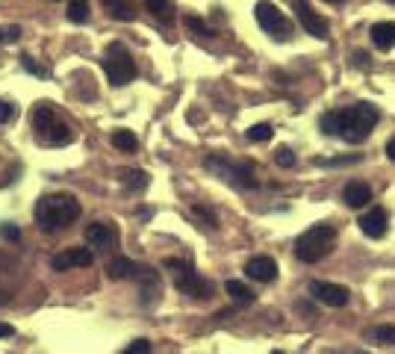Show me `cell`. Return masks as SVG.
I'll use <instances>...</instances> for the list:
<instances>
[{
  "label": "cell",
  "instance_id": "7a4b0ae2",
  "mask_svg": "<svg viewBox=\"0 0 395 354\" xmlns=\"http://www.w3.org/2000/svg\"><path fill=\"white\" fill-rule=\"evenodd\" d=\"M80 213H83L80 201H77L74 195H68V192L45 195V198L38 201V204H36V210H33L36 225L42 227L45 233H56V230L68 227L71 222L80 219Z\"/></svg>",
  "mask_w": 395,
  "mask_h": 354
},
{
  "label": "cell",
  "instance_id": "7c38bea8",
  "mask_svg": "<svg viewBox=\"0 0 395 354\" xmlns=\"http://www.w3.org/2000/svg\"><path fill=\"white\" fill-rule=\"evenodd\" d=\"M295 15H298L301 27H304L310 36H315V38H328V33H330L328 21H325V18L307 4V0H295Z\"/></svg>",
  "mask_w": 395,
  "mask_h": 354
},
{
  "label": "cell",
  "instance_id": "9c48e42d",
  "mask_svg": "<svg viewBox=\"0 0 395 354\" xmlns=\"http://www.w3.org/2000/svg\"><path fill=\"white\" fill-rule=\"evenodd\" d=\"M94 263V251L92 248H65L50 257L53 272H68V269H86Z\"/></svg>",
  "mask_w": 395,
  "mask_h": 354
},
{
  "label": "cell",
  "instance_id": "e575fe53",
  "mask_svg": "<svg viewBox=\"0 0 395 354\" xmlns=\"http://www.w3.org/2000/svg\"><path fill=\"white\" fill-rule=\"evenodd\" d=\"M386 156L395 163V139H389V142H386Z\"/></svg>",
  "mask_w": 395,
  "mask_h": 354
},
{
  "label": "cell",
  "instance_id": "74e56055",
  "mask_svg": "<svg viewBox=\"0 0 395 354\" xmlns=\"http://www.w3.org/2000/svg\"><path fill=\"white\" fill-rule=\"evenodd\" d=\"M386 4H395V0H386Z\"/></svg>",
  "mask_w": 395,
  "mask_h": 354
},
{
  "label": "cell",
  "instance_id": "7402d4cb",
  "mask_svg": "<svg viewBox=\"0 0 395 354\" xmlns=\"http://www.w3.org/2000/svg\"><path fill=\"white\" fill-rule=\"evenodd\" d=\"M68 21L71 24H86L89 21V0H68Z\"/></svg>",
  "mask_w": 395,
  "mask_h": 354
},
{
  "label": "cell",
  "instance_id": "5bb4252c",
  "mask_svg": "<svg viewBox=\"0 0 395 354\" xmlns=\"http://www.w3.org/2000/svg\"><path fill=\"white\" fill-rule=\"evenodd\" d=\"M386 225H389V219H386L384 207H372L369 213L360 215V222H357V227L363 230V236H369V240H381V236L386 233Z\"/></svg>",
  "mask_w": 395,
  "mask_h": 354
},
{
  "label": "cell",
  "instance_id": "836d02e7",
  "mask_svg": "<svg viewBox=\"0 0 395 354\" xmlns=\"http://www.w3.org/2000/svg\"><path fill=\"white\" fill-rule=\"evenodd\" d=\"M12 333H15V328H12V325L0 322V340H4V337H12Z\"/></svg>",
  "mask_w": 395,
  "mask_h": 354
},
{
  "label": "cell",
  "instance_id": "484cf974",
  "mask_svg": "<svg viewBox=\"0 0 395 354\" xmlns=\"http://www.w3.org/2000/svg\"><path fill=\"white\" fill-rule=\"evenodd\" d=\"M271 136H274V127L266 124V122H263V124H254V127L248 130V139H251V142H269Z\"/></svg>",
  "mask_w": 395,
  "mask_h": 354
},
{
  "label": "cell",
  "instance_id": "d590c367",
  "mask_svg": "<svg viewBox=\"0 0 395 354\" xmlns=\"http://www.w3.org/2000/svg\"><path fill=\"white\" fill-rule=\"evenodd\" d=\"M325 4H333V6H337V4H342V0H325Z\"/></svg>",
  "mask_w": 395,
  "mask_h": 354
},
{
  "label": "cell",
  "instance_id": "cb8c5ba5",
  "mask_svg": "<svg viewBox=\"0 0 395 354\" xmlns=\"http://www.w3.org/2000/svg\"><path fill=\"white\" fill-rule=\"evenodd\" d=\"M372 340L381 345H395V325H378L372 328Z\"/></svg>",
  "mask_w": 395,
  "mask_h": 354
},
{
  "label": "cell",
  "instance_id": "ba28073f",
  "mask_svg": "<svg viewBox=\"0 0 395 354\" xmlns=\"http://www.w3.org/2000/svg\"><path fill=\"white\" fill-rule=\"evenodd\" d=\"M254 15H256V24H260L269 36H274V38L292 36V21L286 18V12H281V6L269 4V0H260V4L254 6Z\"/></svg>",
  "mask_w": 395,
  "mask_h": 354
},
{
  "label": "cell",
  "instance_id": "6da1fadb",
  "mask_svg": "<svg viewBox=\"0 0 395 354\" xmlns=\"http://www.w3.org/2000/svg\"><path fill=\"white\" fill-rule=\"evenodd\" d=\"M381 112L372 104H354V107H342V109H330L322 115V130L328 136H340V139L360 145L363 139H369V133L378 124Z\"/></svg>",
  "mask_w": 395,
  "mask_h": 354
},
{
  "label": "cell",
  "instance_id": "5b68a950",
  "mask_svg": "<svg viewBox=\"0 0 395 354\" xmlns=\"http://www.w3.org/2000/svg\"><path fill=\"white\" fill-rule=\"evenodd\" d=\"M163 269H168L171 272V281H174V286L180 289L183 295H189V299H210L212 295V284L207 281V278H201V274L195 272V266L192 263H186V260H177V257H168V260H163Z\"/></svg>",
  "mask_w": 395,
  "mask_h": 354
},
{
  "label": "cell",
  "instance_id": "f1b7e54d",
  "mask_svg": "<svg viewBox=\"0 0 395 354\" xmlns=\"http://www.w3.org/2000/svg\"><path fill=\"white\" fill-rule=\"evenodd\" d=\"M192 215H195V219H204V227H207V230H215V213H212V210H207V207L198 204V207H192Z\"/></svg>",
  "mask_w": 395,
  "mask_h": 354
},
{
  "label": "cell",
  "instance_id": "e0dca14e",
  "mask_svg": "<svg viewBox=\"0 0 395 354\" xmlns=\"http://www.w3.org/2000/svg\"><path fill=\"white\" fill-rule=\"evenodd\" d=\"M369 36H372V45L378 48V50H392L395 48V21H378V24H372Z\"/></svg>",
  "mask_w": 395,
  "mask_h": 354
},
{
  "label": "cell",
  "instance_id": "603a6c76",
  "mask_svg": "<svg viewBox=\"0 0 395 354\" xmlns=\"http://www.w3.org/2000/svg\"><path fill=\"white\" fill-rule=\"evenodd\" d=\"M112 145H115L118 151H124V154H133L136 148H139V139H136L133 130H115V133H112Z\"/></svg>",
  "mask_w": 395,
  "mask_h": 354
},
{
  "label": "cell",
  "instance_id": "4fadbf2b",
  "mask_svg": "<svg viewBox=\"0 0 395 354\" xmlns=\"http://www.w3.org/2000/svg\"><path fill=\"white\" fill-rule=\"evenodd\" d=\"M148 269H151V266H142V263H136V260H127V257H115V260H109V266H107V274H109L112 281H139Z\"/></svg>",
  "mask_w": 395,
  "mask_h": 354
},
{
  "label": "cell",
  "instance_id": "ac0fdd59",
  "mask_svg": "<svg viewBox=\"0 0 395 354\" xmlns=\"http://www.w3.org/2000/svg\"><path fill=\"white\" fill-rule=\"evenodd\" d=\"M145 9L163 24L174 21V0H145Z\"/></svg>",
  "mask_w": 395,
  "mask_h": 354
},
{
  "label": "cell",
  "instance_id": "9a60e30c",
  "mask_svg": "<svg viewBox=\"0 0 395 354\" xmlns=\"http://www.w3.org/2000/svg\"><path fill=\"white\" fill-rule=\"evenodd\" d=\"M245 272H248V278L254 281H260V284H271V281H278V263H274L271 257H251L245 263Z\"/></svg>",
  "mask_w": 395,
  "mask_h": 354
},
{
  "label": "cell",
  "instance_id": "2e32d148",
  "mask_svg": "<svg viewBox=\"0 0 395 354\" xmlns=\"http://www.w3.org/2000/svg\"><path fill=\"white\" fill-rule=\"evenodd\" d=\"M342 201H345L351 210H360V207H366V204L372 201V189H369L363 181H351V183H345V189H342Z\"/></svg>",
  "mask_w": 395,
  "mask_h": 354
},
{
  "label": "cell",
  "instance_id": "4dcf8cb0",
  "mask_svg": "<svg viewBox=\"0 0 395 354\" xmlns=\"http://www.w3.org/2000/svg\"><path fill=\"white\" fill-rule=\"evenodd\" d=\"M186 27H189L192 33H198V36H212V30L201 21V18H195V15H189V18H186Z\"/></svg>",
  "mask_w": 395,
  "mask_h": 354
},
{
  "label": "cell",
  "instance_id": "ffe728a7",
  "mask_svg": "<svg viewBox=\"0 0 395 354\" xmlns=\"http://www.w3.org/2000/svg\"><path fill=\"white\" fill-rule=\"evenodd\" d=\"M118 177H121V183H124L127 189H133V192H142V189L151 183L148 171H142V168H124Z\"/></svg>",
  "mask_w": 395,
  "mask_h": 354
},
{
  "label": "cell",
  "instance_id": "d6986e66",
  "mask_svg": "<svg viewBox=\"0 0 395 354\" xmlns=\"http://www.w3.org/2000/svg\"><path fill=\"white\" fill-rule=\"evenodd\" d=\"M224 292L230 295L236 304H254V301H256V292H254L251 286H245L242 281H227V284H224Z\"/></svg>",
  "mask_w": 395,
  "mask_h": 354
},
{
  "label": "cell",
  "instance_id": "d4e9b609",
  "mask_svg": "<svg viewBox=\"0 0 395 354\" xmlns=\"http://www.w3.org/2000/svg\"><path fill=\"white\" fill-rule=\"evenodd\" d=\"M274 163H278L281 168H292L295 163H298V156H295V151H292V148L281 145L278 151H274Z\"/></svg>",
  "mask_w": 395,
  "mask_h": 354
},
{
  "label": "cell",
  "instance_id": "52a82bcc",
  "mask_svg": "<svg viewBox=\"0 0 395 354\" xmlns=\"http://www.w3.org/2000/svg\"><path fill=\"white\" fill-rule=\"evenodd\" d=\"M104 71L109 77L112 86H127L130 80H136V63L130 50L121 42H109L107 53H104Z\"/></svg>",
  "mask_w": 395,
  "mask_h": 354
},
{
  "label": "cell",
  "instance_id": "277c9868",
  "mask_svg": "<svg viewBox=\"0 0 395 354\" xmlns=\"http://www.w3.org/2000/svg\"><path fill=\"white\" fill-rule=\"evenodd\" d=\"M333 245H337V227L328 222H319V225L307 227L298 240H295V257L301 263H319L333 251Z\"/></svg>",
  "mask_w": 395,
  "mask_h": 354
},
{
  "label": "cell",
  "instance_id": "4316f807",
  "mask_svg": "<svg viewBox=\"0 0 395 354\" xmlns=\"http://www.w3.org/2000/svg\"><path fill=\"white\" fill-rule=\"evenodd\" d=\"M21 38V27L18 24H0V45H15Z\"/></svg>",
  "mask_w": 395,
  "mask_h": 354
},
{
  "label": "cell",
  "instance_id": "8fae6325",
  "mask_svg": "<svg viewBox=\"0 0 395 354\" xmlns=\"http://www.w3.org/2000/svg\"><path fill=\"white\" fill-rule=\"evenodd\" d=\"M86 245L92 251H112L118 245V230L109 222H94L86 227Z\"/></svg>",
  "mask_w": 395,
  "mask_h": 354
},
{
  "label": "cell",
  "instance_id": "44dd1931",
  "mask_svg": "<svg viewBox=\"0 0 395 354\" xmlns=\"http://www.w3.org/2000/svg\"><path fill=\"white\" fill-rule=\"evenodd\" d=\"M101 4L107 6L109 18H115V21H133L136 18V12H133V6L127 4V0H101Z\"/></svg>",
  "mask_w": 395,
  "mask_h": 354
},
{
  "label": "cell",
  "instance_id": "1f68e13d",
  "mask_svg": "<svg viewBox=\"0 0 395 354\" xmlns=\"http://www.w3.org/2000/svg\"><path fill=\"white\" fill-rule=\"evenodd\" d=\"M124 354H151V343H148V340H133V343L124 348Z\"/></svg>",
  "mask_w": 395,
  "mask_h": 354
},
{
  "label": "cell",
  "instance_id": "8992f818",
  "mask_svg": "<svg viewBox=\"0 0 395 354\" xmlns=\"http://www.w3.org/2000/svg\"><path fill=\"white\" fill-rule=\"evenodd\" d=\"M204 166L215 174V177H222V181H227V183H233V186H239V189H256V177H254V171H251V166H245V163H236V160H230V156H224V154H210L207 160H204Z\"/></svg>",
  "mask_w": 395,
  "mask_h": 354
},
{
  "label": "cell",
  "instance_id": "d6a6232c",
  "mask_svg": "<svg viewBox=\"0 0 395 354\" xmlns=\"http://www.w3.org/2000/svg\"><path fill=\"white\" fill-rule=\"evenodd\" d=\"M15 118V104L12 101H0V124H9Z\"/></svg>",
  "mask_w": 395,
  "mask_h": 354
},
{
  "label": "cell",
  "instance_id": "f546056e",
  "mask_svg": "<svg viewBox=\"0 0 395 354\" xmlns=\"http://www.w3.org/2000/svg\"><path fill=\"white\" fill-rule=\"evenodd\" d=\"M0 240L18 242V240H21V227H18V225H0Z\"/></svg>",
  "mask_w": 395,
  "mask_h": 354
},
{
  "label": "cell",
  "instance_id": "30bf717a",
  "mask_svg": "<svg viewBox=\"0 0 395 354\" xmlns=\"http://www.w3.org/2000/svg\"><path fill=\"white\" fill-rule=\"evenodd\" d=\"M310 295H313L315 301L328 304V307H345V304H348V299H351L348 286L328 284V281H313V284H310Z\"/></svg>",
  "mask_w": 395,
  "mask_h": 354
},
{
  "label": "cell",
  "instance_id": "8d00e7d4",
  "mask_svg": "<svg viewBox=\"0 0 395 354\" xmlns=\"http://www.w3.org/2000/svg\"><path fill=\"white\" fill-rule=\"evenodd\" d=\"M271 354H286V351H281V348H274V351H271Z\"/></svg>",
  "mask_w": 395,
  "mask_h": 354
},
{
  "label": "cell",
  "instance_id": "83f0119b",
  "mask_svg": "<svg viewBox=\"0 0 395 354\" xmlns=\"http://www.w3.org/2000/svg\"><path fill=\"white\" fill-rule=\"evenodd\" d=\"M21 68H24V71H30V74H36V77H50V68H48V65H38L36 59H33V56H27V53L21 56Z\"/></svg>",
  "mask_w": 395,
  "mask_h": 354
},
{
  "label": "cell",
  "instance_id": "3957f363",
  "mask_svg": "<svg viewBox=\"0 0 395 354\" xmlns=\"http://www.w3.org/2000/svg\"><path fill=\"white\" fill-rule=\"evenodd\" d=\"M30 122H33V130H36V139L42 142V145H50V148H63L74 139V130L65 124V122H59V115H56V107L50 101H38L33 107V115H30Z\"/></svg>",
  "mask_w": 395,
  "mask_h": 354
}]
</instances>
